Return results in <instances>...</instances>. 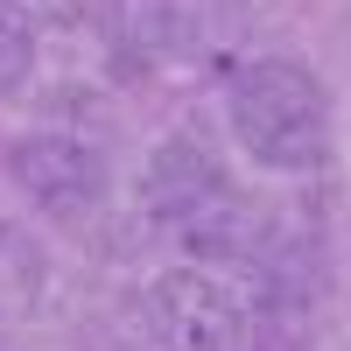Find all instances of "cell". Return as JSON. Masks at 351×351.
Masks as SVG:
<instances>
[{
    "label": "cell",
    "mask_w": 351,
    "mask_h": 351,
    "mask_svg": "<svg viewBox=\"0 0 351 351\" xmlns=\"http://www.w3.org/2000/svg\"><path fill=\"white\" fill-rule=\"evenodd\" d=\"M225 112H232L239 148L260 169L309 176L330 155V92L295 56H253V64H239L232 84H225Z\"/></svg>",
    "instance_id": "6da1fadb"
},
{
    "label": "cell",
    "mask_w": 351,
    "mask_h": 351,
    "mask_svg": "<svg viewBox=\"0 0 351 351\" xmlns=\"http://www.w3.org/2000/svg\"><path fill=\"white\" fill-rule=\"evenodd\" d=\"M8 183L36 204L43 218H92L106 190H112V169L106 155L92 148V141H77V134H21L8 141Z\"/></svg>",
    "instance_id": "7a4b0ae2"
},
{
    "label": "cell",
    "mask_w": 351,
    "mask_h": 351,
    "mask_svg": "<svg viewBox=\"0 0 351 351\" xmlns=\"http://www.w3.org/2000/svg\"><path fill=\"white\" fill-rule=\"evenodd\" d=\"M141 316H148L155 351H239V344H246V309H239V295H232L218 274H204V267H169V274H155Z\"/></svg>",
    "instance_id": "3957f363"
},
{
    "label": "cell",
    "mask_w": 351,
    "mask_h": 351,
    "mask_svg": "<svg viewBox=\"0 0 351 351\" xmlns=\"http://www.w3.org/2000/svg\"><path fill=\"white\" fill-rule=\"evenodd\" d=\"M141 197H148V211L162 225H176V232H211V225L232 218V176L197 134L155 141L148 169H141Z\"/></svg>",
    "instance_id": "277c9868"
},
{
    "label": "cell",
    "mask_w": 351,
    "mask_h": 351,
    "mask_svg": "<svg viewBox=\"0 0 351 351\" xmlns=\"http://www.w3.org/2000/svg\"><path fill=\"white\" fill-rule=\"evenodd\" d=\"M28 77H36V28L14 8H0V99H14Z\"/></svg>",
    "instance_id": "5b68a950"
},
{
    "label": "cell",
    "mask_w": 351,
    "mask_h": 351,
    "mask_svg": "<svg viewBox=\"0 0 351 351\" xmlns=\"http://www.w3.org/2000/svg\"><path fill=\"white\" fill-rule=\"evenodd\" d=\"M0 8H14L28 28H77L99 14V0H0Z\"/></svg>",
    "instance_id": "8992f818"
}]
</instances>
